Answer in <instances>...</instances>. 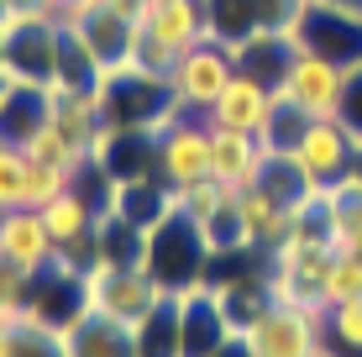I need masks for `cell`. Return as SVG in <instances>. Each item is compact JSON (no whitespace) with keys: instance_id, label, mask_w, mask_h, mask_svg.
I'll return each mask as SVG.
<instances>
[{"instance_id":"cell-1","label":"cell","mask_w":362,"mask_h":357,"mask_svg":"<svg viewBox=\"0 0 362 357\" xmlns=\"http://www.w3.org/2000/svg\"><path fill=\"white\" fill-rule=\"evenodd\" d=\"M95 100L105 127L116 131H163L173 116H179V100H173V84L158 79V74H142L136 64L105 69L95 84Z\"/></svg>"},{"instance_id":"cell-2","label":"cell","mask_w":362,"mask_h":357,"mask_svg":"<svg viewBox=\"0 0 362 357\" xmlns=\"http://www.w3.org/2000/svg\"><path fill=\"white\" fill-rule=\"evenodd\" d=\"M142 268L158 279L163 294H184V289L205 284L210 279V242H205V231H199L184 211H173L168 221H158V226L147 231Z\"/></svg>"},{"instance_id":"cell-3","label":"cell","mask_w":362,"mask_h":357,"mask_svg":"<svg viewBox=\"0 0 362 357\" xmlns=\"http://www.w3.org/2000/svg\"><path fill=\"white\" fill-rule=\"evenodd\" d=\"M289 37L294 47H310V53L352 69L362 64V6H352V0H299Z\"/></svg>"},{"instance_id":"cell-4","label":"cell","mask_w":362,"mask_h":357,"mask_svg":"<svg viewBox=\"0 0 362 357\" xmlns=\"http://www.w3.org/2000/svg\"><path fill=\"white\" fill-rule=\"evenodd\" d=\"M331 242H299L289 237L279 252H268V279H273V300L299 305L310 315H326V274H331Z\"/></svg>"},{"instance_id":"cell-5","label":"cell","mask_w":362,"mask_h":357,"mask_svg":"<svg viewBox=\"0 0 362 357\" xmlns=\"http://www.w3.org/2000/svg\"><path fill=\"white\" fill-rule=\"evenodd\" d=\"M231 79H236V53L226 42H216V37L194 42L189 53L173 64V74H168L179 110H194V116H205V110L221 100V90H226Z\"/></svg>"},{"instance_id":"cell-6","label":"cell","mask_w":362,"mask_h":357,"mask_svg":"<svg viewBox=\"0 0 362 357\" xmlns=\"http://www.w3.org/2000/svg\"><path fill=\"white\" fill-rule=\"evenodd\" d=\"M84 294H90V310L110 315L121 326H136L163 300V289H158V279L147 268H116V263H95L84 274Z\"/></svg>"},{"instance_id":"cell-7","label":"cell","mask_w":362,"mask_h":357,"mask_svg":"<svg viewBox=\"0 0 362 357\" xmlns=\"http://www.w3.org/2000/svg\"><path fill=\"white\" fill-rule=\"evenodd\" d=\"M252 357H320L326 352V331L320 315L299 310V305H268L252 326L242 331Z\"/></svg>"},{"instance_id":"cell-8","label":"cell","mask_w":362,"mask_h":357,"mask_svg":"<svg viewBox=\"0 0 362 357\" xmlns=\"http://www.w3.org/2000/svg\"><path fill=\"white\" fill-rule=\"evenodd\" d=\"M90 310V294H84V274L69 268L64 257L42 268V274L27 279V326H42V331H64Z\"/></svg>"},{"instance_id":"cell-9","label":"cell","mask_w":362,"mask_h":357,"mask_svg":"<svg viewBox=\"0 0 362 357\" xmlns=\"http://www.w3.org/2000/svg\"><path fill=\"white\" fill-rule=\"evenodd\" d=\"M158 179L168 189H189L210 179V121L194 110H179L163 131H158Z\"/></svg>"},{"instance_id":"cell-10","label":"cell","mask_w":362,"mask_h":357,"mask_svg":"<svg viewBox=\"0 0 362 357\" xmlns=\"http://www.w3.org/2000/svg\"><path fill=\"white\" fill-rule=\"evenodd\" d=\"M341 84H346L341 64L310 53V47H294V58H289V69H284V79L273 84V95L299 105L305 116L326 121V116H336V105H341Z\"/></svg>"},{"instance_id":"cell-11","label":"cell","mask_w":362,"mask_h":357,"mask_svg":"<svg viewBox=\"0 0 362 357\" xmlns=\"http://www.w3.org/2000/svg\"><path fill=\"white\" fill-rule=\"evenodd\" d=\"M0 64L21 84H53L58 79V16L6 21V53H0Z\"/></svg>"},{"instance_id":"cell-12","label":"cell","mask_w":362,"mask_h":357,"mask_svg":"<svg viewBox=\"0 0 362 357\" xmlns=\"http://www.w3.org/2000/svg\"><path fill=\"white\" fill-rule=\"evenodd\" d=\"M294 163L305 168V179L315 184V189H341V184L352 179V168H357V137L336 116L310 121L305 142L294 147Z\"/></svg>"},{"instance_id":"cell-13","label":"cell","mask_w":362,"mask_h":357,"mask_svg":"<svg viewBox=\"0 0 362 357\" xmlns=\"http://www.w3.org/2000/svg\"><path fill=\"white\" fill-rule=\"evenodd\" d=\"M53 257H58V242H53V231H47L42 211H27V205L0 211V263L32 279V274H42Z\"/></svg>"},{"instance_id":"cell-14","label":"cell","mask_w":362,"mask_h":357,"mask_svg":"<svg viewBox=\"0 0 362 357\" xmlns=\"http://www.w3.org/2000/svg\"><path fill=\"white\" fill-rule=\"evenodd\" d=\"M268 110H273V84L257 79V74H247V69H236V79L221 90V100L205 110V121H210V127L257 137V131L268 127Z\"/></svg>"},{"instance_id":"cell-15","label":"cell","mask_w":362,"mask_h":357,"mask_svg":"<svg viewBox=\"0 0 362 357\" xmlns=\"http://www.w3.org/2000/svg\"><path fill=\"white\" fill-rule=\"evenodd\" d=\"M179 321H184V357H216V352L231 341L226 310H221L210 279L179 294Z\"/></svg>"},{"instance_id":"cell-16","label":"cell","mask_w":362,"mask_h":357,"mask_svg":"<svg viewBox=\"0 0 362 357\" xmlns=\"http://www.w3.org/2000/svg\"><path fill=\"white\" fill-rule=\"evenodd\" d=\"M136 27L184 58L194 42L210 37V11H205V0H147V11H142Z\"/></svg>"},{"instance_id":"cell-17","label":"cell","mask_w":362,"mask_h":357,"mask_svg":"<svg viewBox=\"0 0 362 357\" xmlns=\"http://www.w3.org/2000/svg\"><path fill=\"white\" fill-rule=\"evenodd\" d=\"M236 211H242V226H247L252 252H279L284 242L294 237V211H289V205H279L268 189H257V184L236 189Z\"/></svg>"},{"instance_id":"cell-18","label":"cell","mask_w":362,"mask_h":357,"mask_svg":"<svg viewBox=\"0 0 362 357\" xmlns=\"http://www.w3.org/2000/svg\"><path fill=\"white\" fill-rule=\"evenodd\" d=\"M179 211V189H168L163 179H127V184H110V216L132 221L136 231H153L158 221H168Z\"/></svg>"},{"instance_id":"cell-19","label":"cell","mask_w":362,"mask_h":357,"mask_svg":"<svg viewBox=\"0 0 362 357\" xmlns=\"http://www.w3.org/2000/svg\"><path fill=\"white\" fill-rule=\"evenodd\" d=\"M53 121V84H11L6 105H0V142L27 147L37 131Z\"/></svg>"},{"instance_id":"cell-20","label":"cell","mask_w":362,"mask_h":357,"mask_svg":"<svg viewBox=\"0 0 362 357\" xmlns=\"http://www.w3.org/2000/svg\"><path fill=\"white\" fill-rule=\"evenodd\" d=\"M257 163H263V142L257 137L210 127V179H221L226 189H247L257 179Z\"/></svg>"},{"instance_id":"cell-21","label":"cell","mask_w":362,"mask_h":357,"mask_svg":"<svg viewBox=\"0 0 362 357\" xmlns=\"http://www.w3.org/2000/svg\"><path fill=\"white\" fill-rule=\"evenodd\" d=\"M64 347H69V357H136V331L100 310H84L64 331Z\"/></svg>"},{"instance_id":"cell-22","label":"cell","mask_w":362,"mask_h":357,"mask_svg":"<svg viewBox=\"0 0 362 357\" xmlns=\"http://www.w3.org/2000/svg\"><path fill=\"white\" fill-rule=\"evenodd\" d=\"M53 127L64 131L79 153H90V142L100 137V127H105L95 90H64V84H53Z\"/></svg>"},{"instance_id":"cell-23","label":"cell","mask_w":362,"mask_h":357,"mask_svg":"<svg viewBox=\"0 0 362 357\" xmlns=\"http://www.w3.org/2000/svg\"><path fill=\"white\" fill-rule=\"evenodd\" d=\"M136 331V357H184V321H179V294H163Z\"/></svg>"},{"instance_id":"cell-24","label":"cell","mask_w":362,"mask_h":357,"mask_svg":"<svg viewBox=\"0 0 362 357\" xmlns=\"http://www.w3.org/2000/svg\"><path fill=\"white\" fill-rule=\"evenodd\" d=\"M100 74H105V64L95 58L79 21H58V79L53 84H64V90H95Z\"/></svg>"},{"instance_id":"cell-25","label":"cell","mask_w":362,"mask_h":357,"mask_svg":"<svg viewBox=\"0 0 362 357\" xmlns=\"http://www.w3.org/2000/svg\"><path fill=\"white\" fill-rule=\"evenodd\" d=\"M79 32L90 37L95 58H100L105 69H121V64H132V42H136V21H132V16H116V11L95 6L90 16L79 21Z\"/></svg>"},{"instance_id":"cell-26","label":"cell","mask_w":362,"mask_h":357,"mask_svg":"<svg viewBox=\"0 0 362 357\" xmlns=\"http://www.w3.org/2000/svg\"><path fill=\"white\" fill-rule=\"evenodd\" d=\"M100 216H105V211H100V205H95L84 189H64L58 200L42 205V221H47V231H53L58 247H69V242H84V237L100 226Z\"/></svg>"},{"instance_id":"cell-27","label":"cell","mask_w":362,"mask_h":357,"mask_svg":"<svg viewBox=\"0 0 362 357\" xmlns=\"http://www.w3.org/2000/svg\"><path fill=\"white\" fill-rule=\"evenodd\" d=\"M310 121H315V116H305V110H299V105H289V100H279V95H273V110H268V127L257 131V142H263L268 153H294V147L305 142Z\"/></svg>"},{"instance_id":"cell-28","label":"cell","mask_w":362,"mask_h":357,"mask_svg":"<svg viewBox=\"0 0 362 357\" xmlns=\"http://www.w3.org/2000/svg\"><path fill=\"white\" fill-rule=\"evenodd\" d=\"M320 331H326V352L336 357H362V300L331 305L320 315Z\"/></svg>"},{"instance_id":"cell-29","label":"cell","mask_w":362,"mask_h":357,"mask_svg":"<svg viewBox=\"0 0 362 357\" xmlns=\"http://www.w3.org/2000/svg\"><path fill=\"white\" fill-rule=\"evenodd\" d=\"M205 242H210V257H231V252H247L252 242H247V226H242V211H236V194L226 205H221L216 216L205 221Z\"/></svg>"},{"instance_id":"cell-30","label":"cell","mask_w":362,"mask_h":357,"mask_svg":"<svg viewBox=\"0 0 362 357\" xmlns=\"http://www.w3.org/2000/svg\"><path fill=\"white\" fill-rule=\"evenodd\" d=\"M74 168H58V163H37V158H27V194H21V205L27 211H42L47 200H58V194L69 189Z\"/></svg>"},{"instance_id":"cell-31","label":"cell","mask_w":362,"mask_h":357,"mask_svg":"<svg viewBox=\"0 0 362 357\" xmlns=\"http://www.w3.org/2000/svg\"><path fill=\"white\" fill-rule=\"evenodd\" d=\"M231 194H236V189H226L221 179H199V184H189V189H179V211L189 216L194 226H205V221L216 216L221 205L231 200Z\"/></svg>"},{"instance_id":"cell-32","label":"cell","mask_w":362,"mask_h":357,"mask_svg":"<svg viewBox=\"0 0 362 357\" xmlns=\"http://www.w3.org/2000/svg\"><path fill=\"white\" fill-rule=\"evenodd\" d=\"M346 300H362V257L336 252L331 274H326V310L331 305H346Z\"/></svg>"},{"instance_id":"cell-33","label":"cell","mask_w":362,"mask_h":357,"mask_svg":"<svg viewBox=\"0 0 362 357\" xmlns=\"http://www.w3.org/2000/svg\"><path fill=\"white\" fill-rule=\"evenodd\" d=\"M21 153L37 158V163H58V168H79V163H84V153H79V147H74V142L64 137V131L53 127V121H47V127L37 131V137H32L27 147H21Z\"/></svg>"},{"instance_id":"cell-34","label":"cell","mask_w":362,"mask_h":357,"mask_svg":"<svg viewBox=\"0 0 362 357\" xmlns=\"http://www.w3.org/2000/svg\"><path fill=\"white\" fill-rule=\"evenodd\" d=\"M27 194V153L0 142V211H16Z\"/></svg>"},{"instance_id":"cell-35","label":"cell","mask_w":362,"mask_h":357,"mask_svg":"<svg viewBox=\"0 0 362 357\" xmlns=\"http://www.w3.org/2000/svg\"><path fill=\"white\" fill-rule=\"evenodd\" d=\"M11 357H69L64 336L58 331H42V326H16V341H11Z\"/></svg>"},{"instance_id":"cell-36","label":"cell","mask_w":362,"mask_h":357,"mask_svg":"<svg viewBox=\"0 0 362 357\" xmlns=\"http://www.w3.org/2000/svg\"><path fill=\"white\" fill-rule=\"evenodd\" d=\"M0 321H11V326L27 321V274H16L6 263H0Z\"/></svg>"},{"instance_id":"cell-37","label":"cell","mask_w":362,"mask_h":357,"mask_svg":"<svg viewBox=\"0 0 362 357\" xmlns=\"http://www.w3.org/2000/svg\"><path fill=\"white\" fill-rule=\"evenodd\" d=\"M336 121H341V127L357 137V147H362V64H352V69H346L341 105H336Z\"/></svg>"},{"instance_id":"cell-38","label":"cell","mask_w":362,"mask_h":357,"mask_svg":"<svg viewBox=\"0 0 362 357\" xmlns=\"http://www.w3.org/2000/svg\"><path fill=\"white\" fill-rule=\"evenodd\" d=\"M95 6H100V0H47V11H53L58 21H84Z\"/></svg>"},{"instance_id":"cell-39","label":"cell","mask_w":362,"mask_h":357,"mask_svg":"<svg viewBox=\"0 0 362 357\" xmlns=\"http://www.w3.org/2000/svg\"><path fill=\"white\" fill-rule=\"evenodd\" d=\"M216 357H252V352H247V341H242V336H231V341H226V347H221Z\"/></svg>"},{"instance_id":"cell-40","label":"cell","mask_w":362,"mask_h":357,"mask_svg":"<svg viewBox=\"0 0 362 357\" xmlns=\"http://www.w3.org/2000/svg\"><path fill=\"white\" fill-rule=\"evenodd\" d=\"M11 341H16V326L0 321V357H11Z\"/></svg>"},{"instance_id":"cell-41","label":"cell","mask_w":362,"mask_h":357,"mask_svg":"<svg viewBox=\"0 0 362 357\" xmlns=\"http://www.w3.org/2000/svg\"><path fill=\"white\" fill-rule=\"evenodd\" d=\"M11 84H16V79H11V74H6V64H0V105H6V95H11Z\"/></svg>"},{"instance_id":"cell-42","label":"cell","mask_w":362,"mask_h":357,"mask_svg":"<svg viewBox=\"0 0 362 357\" xmlns=\"http://www.w3.org/2000/svg\"><path fill=\"white\" fill-rule=\"evenodd\" d=\"M320 357H336V352H320Z\"/></svg>"}]
</instances>
